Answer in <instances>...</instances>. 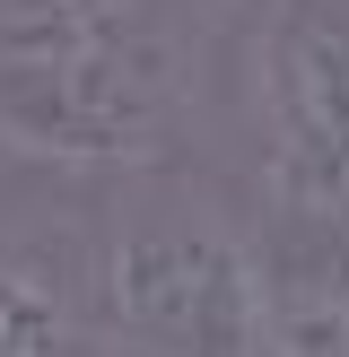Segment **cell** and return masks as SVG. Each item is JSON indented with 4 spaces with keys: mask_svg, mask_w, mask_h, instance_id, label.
Wrapping results in <instances>:
<instances>
[{
    "mask_svg": "<svg viewBox=\"0 0 349 357\" xmlns=\"http://www.w3.org/2000/svg\"><path fill=\"white\" fill-rule=\"evenodd\" d=\"M96 349H271L253 209L201 157L87 174Z\"/></svg>",
    "mask_w": 349,
    "mask_h": 357,
    "instance_id": "obj_2",
    "label": "cell"
},
{
    "mask_svg": "<svg viewBox=\"0 0 349 357\" xmlns=\"http://www.w3.org/2000/svg\"><path fill=\"white\" fill-rule=\"evenodd\" d=\"M227 0H0V139L44 166H149L218 139Z\"/></svg>",
    "mask_w": 349,
    "mask_h": 357,
    "instance_id": "obj_1",
    "label": "cell"
},
{
    "mask_svg": "<svg viewBox=\"0 0 349 357\" xmlns=\"http://www.w3.org/2000/svg\"><path fill=\"white\" fill-rule=\"evenodd\" d=\"M0 349H96L87 314V174L17 157L0 166Z\"/></svg>",
    "mask_w": 349,
    "mask_h": 357,
    "instance_id": "obj_4",
    "label": "cell"
},
{
    "mask_svg": "<svg viewBox=\"0 0 349 357\" xmlns=\"http://www.w3.org/2000/svg\"><path fill=\"white\" fill-rule=\"evenodd\" d=\"M209 166L253 209H349V0H227Z\"/></svg>",
    "mask_w": 349,
    "mask_h": 357,
    "instance_id": "obj_3",
    "label": "cell"
},
{
    "mask_svg": "<svg viewBox=\"0 0 349 357\" xmlns=\"http://www.w3.org/2000/svg\"><path fill=\"white\" fill-rule=\"evenodd\" d=\"M0 166H17V149H9V139H0Z\"/></svg>",
    "mask_w": 349,
    "mask_h": 357,
    "instance_id": "obj_5",
    "label": "cell"
}]
</instances>
